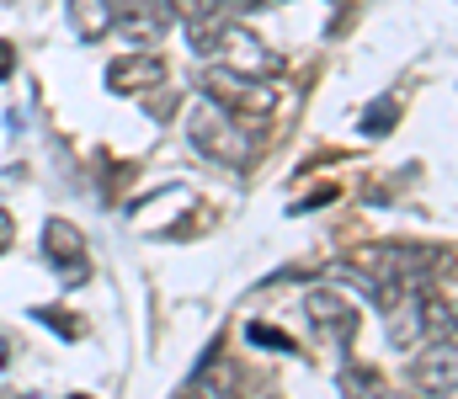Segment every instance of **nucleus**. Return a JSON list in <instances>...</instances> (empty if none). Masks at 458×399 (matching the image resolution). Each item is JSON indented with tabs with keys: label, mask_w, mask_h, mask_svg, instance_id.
Listing matches in <instances>:
<instances>
[{
	"label": "nucleus",
	"mask_w": 458,
	"mask_h": 399,
	"mask_svg": "<svg viewBox=\"0 0 458 399\" xmlns=\"http://www.w3.org/2000/svg\"><path fill=\"white\" fill-rule=\"evenodd\" d=\"M43 251H48V262L59 266L70 282H81V277H86V240H81V229H75V224L48 219V224H43Z\"/></svg>",
	"instance_id": "obj_4"
},
{
	"label": "nucleus",
	"mask_w": 458,
	"mask_h": 399,
	"mask_svg": "<svg viewBox=\"0 0 458 399\" xmlns=\"http://www.w3.org/2000/svg\"><path fill=\"white\" fill-rule=\"evenodd\" d=\"M310 320H315V325H326V330H331V336H357V309H352V303H346L342 293H331V287H315V293H310Z\"/></svg>",
	"instance_id": "obj_6"
},
{
	"label": "nucleus",
	"mask_w": 458,
	"mask_h": 399,
	"mask_svg": "<svg viewBox=\"0 0 458 399\" xmlns=\"http://www.w3.org/2000/svg\"><path fill=\"white\" fill-rule=\"evenodd\" d=\"M171 0H117L113 5V32L128 43H160L171 32Z\"/></svg>",
	"instance_id": "obj_2"
},
{
	"label": "nucleus",
	"mask_w": 458,
	"mask_h": 399,
	"mask_svg": "<svg viewBox=\"0 0 458 399\" xmlns=\"http://www.w3.org/2000/svg\"><path fill=\"white\" fill-rule=\"evenodd\" d=\"M187 138L208 154V160H219V165H234V170H245L250 165V154H256V133L240 129L229 112H219L208 96H198L192 107H187Z\"/></svg>",
	"instance_id": "obj_1"
},
{
	"label": "nucleus",
	"mask_w": 458,
	"mask_h": 399,
	"mask_svg": "<svg viewBox=\"0 0 458 399\" xmlns=\"http://www.w3.org/2000/svg\"><path fill=\"white\" fill-rule=\"evenodd\" d=\"M11 70H16V48H11V43H0V80H5Z\"/></svg>",
	"instance_id": "obj_10"
},
{
	"label": "nucleus",
	"mask_w": 458,
	"mask_h": 399,
	"mask_svg": "<svg viewBox=\"0 0 458 399\" xmlns=\"http://www.w3.org/2000/svg\"><path fill=\"white\" fill-rule=\"evenodd\" d=\"M416 384L427 395H454V336H443L421 362H416Z\"/></svg>",
	"instance_id": "obj_7"
},
{
	"label": "nucleus",
	"mask_w": 458,
	"mask_h": 399,
	"mask_svg": "<svg viewBox=\"0 0 458 399\" xmlns=\"http://www.w3.org/2000/svg\"><path fill=\"white\" fill-rule=\"evenodd\" d=\"M394 118H400V102H394V96H378V102L362 112V133H373V138H378V133L394 129Z\"/></svg>",
	"instance_id": "obj_8"
},
{
	"label": "nucleus",
	"mask_w": 458,
	"mask_h": 399,
	"mask_svg": "<svg viewBox=\"0 0 458 399\" xmlns=\"http://www.w3.org/2000/svg\"><path fill=\"white\" fill-rule=\"evenodd\" d=\"M64 21L81 43H97L113 32V0H64Z\"/></svg>",
	"instance_id": "obj_5"
},
{
	"label": "nucleus",
	"mask_w": 458,
	"mask_h": 399,
	"mask_svg": "<svg viewBox=\"0 0 458 399\" xmlns=\"http://www.w3.org/2000/svg\"><path fill=\"white\" fill-rule=\"evenodd\" d=\"M250 341H256V346H277V352H293V341H288V336H277L272 325H250Z\"/></svg>",
	"instance_id": "obj_9"
},
{
	"label": "nucleus",
	"mask_w": 458,
	"mask_h": 399,
	"mask_svg": "<svg viewBox=\"0 0 458 399\" xmlns=\"http://www.w3.org/2000/svg\"><path fill=\"white\" fill-rule=\"evenodd\" d=\"M5 352H11V346H5V341H0V362H5Z\"/></svg>",
	"instance_id": "obj_13"
},
{
	"label": "nucleus",
	"mask_w": 458,
	"mask_h": 399,
	"mask_svg": "<svg viewBox=\"0 0 458 399\" xmlns=\"http://www.w3.org/2000/svg\"><path fill=\"white\" fill-rule=\"evenodd\" d=\"M75 399H86V395H75Z\"/></svg>",
	"instance_id": "obj_14"
},
{
	"label": "nucleus",
	"mask_w": 458,
	"mask_h": 399,
	"mask_svg": "<svg viewBox=\"0 0 458 399\" xmlns=\"http://www.w3.org/2000/svg\"><path fill=\"white\" fill-rule=\"evenodd\" d=\"M155 86H165V64L149 59V54H123L107 70V91H117V96H139V91H155Z\"/></svg>",
	"instance_id": "obj_3"
},
{
	"label": "nucleus",
	"mask_w": 458,
	"mask_h": 399,
	"mask_svg": "<svg viewBox=\"0 0 458 399\" xmlns=\"http://www.w3.org/2000/svg\"><path fill=\"white\" fill-rule=\"evenodd\" d=\"M11 235H16V219H11V213H5V208H0V251H5V245H11Z\"/></svg>",
	"instance_id": "obj_11"
},
{
	"label": "nucleus",
	"mask_w": 458,
	"mask_h": 399,
	"mask_svg": "<svg viewBox=\"0 0 458 399\" xmlns=\"http://www.w3.org/2000/svg\"><path fill=\"white\" fill-rule=\"evenodd\" d=\"M176 399H214V395H208V384H198V378H192V384H187Z\"/></svg>",
	"instance_id": "obj_12"
}]
</instances>
